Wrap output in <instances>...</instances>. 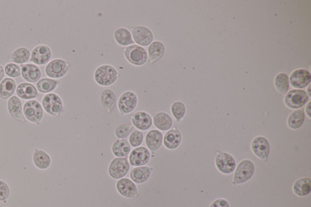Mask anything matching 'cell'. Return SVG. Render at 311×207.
Listing matches in <instances>:
<instances>
[{
    "instance_id": "cell-1",
    "label": "cell",
    "mask_w": 311,
    "mask_h": 207,
    "mask_svg": "<svg viewBox=\"0 0 311 207\" xmlns=\"http://www.w3.org/2000/svg\"><path fill=\"white\" fill-rule=\"evenodd\" d=\"M120 75L117 69L110 64H103L95 69L94 78L95 82L102 87H108L115 84Z\"/></svg>"
},
{
    "instance_id": "cell-2",
    "label": "cell",
    "mask_w": 311,
    "mask_h": 207,
    "mask_svg": "<svg viewBox=\"0 0 311 207\" xmlns=\"http://www.w3.org/2000/svg\"><path fill=\"white\" fill-rule=\"evenodd\" d=\"M124 55L127 61L133 65H144L148 60V53L146 49L137 45H132L124 50Z\"/></svg>"
},
{
    "instance_id": "cell-3",
    "label": "cell",
    "mask_w": 311,
    "mask_h": 207,
    "mask_svg": "<svg viewBox=\"0 0 311 207\" xmlns=\"http://www.w3.org/2000/svg\"><path fill=\"white\" fill-rule=\"evenodd\" d=\"M254 171H255V167L251 160L248 159L242 160L236 169L234 178H233V184H242L248 182L252 177Z\"/></svg>"
},
{
    "instance_id": "cell-4",
    "label": "cell",
    "mask_w": 311,
    "mask_h": 207,
    "mask_svg": "<svg viewBox=\"0 0 311 207\" xmlns=\"http://www.w3.org/2000/svg\"><path fill=\"white\" fill-rule=\"evenodd\" d=\"M130 165L127 157H116L111 162L108 174L114 179H121L128 174Z\"/></svg>"
},
{
    "instance_id": "cell-5",
    "label": "cell",
    "mask_w": 311,
    "mask_h": 207,
    "mask_svg": "<svg viewBox=\"0 0 311 207\" xmlns=\"http://www.w3.org/2000/svg\"><path fill=\"white\" fill-rule=\"evenodd\" d=\"M42 104L46 112L49 115L59 117L63 108V102L58 94L51 93L43 98Z\"/></svg>"
},
{
    "instance_id": "cell-6",
    "label": "cell",
    "mask_w": 311,
    "mask_h": 207,
    "mask_svg": "<svg viewBox=\"0 0 311 207\" xmlns=\"http://www.w3.org/2000/svg\"><path fill=\"white\" fill-rule=\"evenodd\" d=\"M138 103L136 93L130 90L124 92L118 101V108L121 115H128L135 110Z\"/></svg>"
},
{
    "instance_id": "cell-7",
    "label": "cell",
    "mask_w": 311,
    "mask_h": 207,
    "mask_svg": "<svg viewBox=\"0 0 311 207\" xmlns=\"http://www.w3.org/2000/svg\"><path fill=\"white\" fill-rule=\"evenodd\" d=\"M130 32L134 42L140 46H148L154 39V35L152 30L144 26H137L131 27Z\"/></svg>"
},
{
    "instance_id": "cell-8",
    "label": "cell",
    "mask_w": 311,
    "mask_h": 207,
    "mask_svg": "<svg viewBox=\"0 0 311 207\" xmlns=\"http://www.w3.org/2000/svg\"><path fill=\"white\" fill-rule=\"evenodd\" d=\"M25 118L31 122L40 125L43 117V110L40 103L36 100L28 101L23 107Z\"/></svg>"
},
{
    "instance_id": "cell-9",
    "label": "cell",
    "mask_w": 311,
    "mask_h": 207,
    "mask_svg": "<svg viewBox=\"0 0 311 207\" xmlns=\"http://www.w3.org/2000/svg\"><path fill=\"white\" fill-rule=\"evenodd\" d=\"M69 68V62L63 59H55L46 67L45 72L51 78L59 79L65 76Z\"/></svg>"
},
{
    "instance_id": "cell-10",
    "label": "cell",
    "mask_w": 311,
    "mask_h": 207,
    "mask_svg": "<svg viewBox=\"0 0 311 207\" xmlns=\"http://www.w3.org/2000/svg\"><path fill=\"white\" fill-rule=\"evenodd\" d=\"M215 165L220 172L225 175L231 174L236 168L234 158L227 152H220L215 159Z\"/></svg>"
},
{
    "instance_id": "cell-11",
    "label": "cell",
    "mask_w": 311,
    "mask_h": 207,
    "mask_svg": "<svg viewBox=\"0 0 311 207\" xmlns=\"http://www.w3.org/2000/svg\"><path fill=\"white\" fill-rule=\"evenodd\" d=\"M307 93L300 89H293L287 93L284 97L285 104L291 109L300 108L307 103L308 100Z\"/></svg>"
},
{
    "instance_id": "cell-12",
    "label": "cell",
    "mask_w": 311,
    "mask_h": 207,
    "mask_svg": "<svg viewBox=\"0 0 311 207\" xmlns=\"http://www.w3.org/2000/svg\"><path fill=\"white\" fill-rule=\"evenodd\" d=\"M151 154L147 147H139L132 150L129 156V165L133 167H142L149 162Z\"/></svg>"
},
{
    "instance_id": "cell-13",
    "label": "cell",
    "mask_w": 311,
    "mask_h": 207,
    "mask_svg": "<svg viewBox=\"0 0 311 207\" xmlns=\"http://www.w3.org/2000/svg\"><path fill=\"white\" fill-rule=\"evenodd\" d=\"M116 189L121 196L126 198H136L138 196V191L135 183L128 178H122L116 183Z\"/></svg>"
},
{
    "instance_id": "cell-14",
    "label": "cell",
    "mask_w": 311,
    "mask_h": 207,
    "mask_svg": "<svg viewBox=\"0 0 311 207\" xmlns=\"http://www.w3.org/2000/svg\"><path fill=\"white\" fill-rule=\"evenodd\" d=\"M252 150L256 157L260 159L268 160L270 153V146L268 140L263 136L256 137L252 141Z\"/></svg>"
},
{
    "instance_id": "cell-15",
    "label": "cell",
    "mask_w": 311,
    "mask_h": 207,
    "mask_svg": "<svg viewBox=\"0 0 311 207\" xmlns=\"http://www.w3.org/2000/svg\"><path fill=\"white\" fill-rule=\"evenodd\" d=\"M290 83L295 89H304L310 84L311 76L309 71L305 69L295 70L290 76Z\"/></svg>"
},
{
    "instance_id": "cell-16",
    "label": "cell",
    "mask_w": 311,
    "mask_h": 207,
    "mask_svg": "<svg viewBox=\"0 0 311 207\" xmlns=\"http://www.w3.org/2000/svg\"><path fill=\"white\" fill-rule=\"evenodd\" d=\"M131 121L133 126L141 131H147L152 127L153 119L149 113L139 111L131 116Z\"/></svg>"
},
{
    "instance_id": "cell-17",
    "label": "cell",
    "mask_w": 311,
    "mask_h": 207,
    "mask_svg": "<svg viewBox=\"0 0 311 207\" xmlns=\"http://www.w3.org/2000/svg\"><path fill=\"white\" fill-rule=\"evenodd\" d=\"M51 56V51L48 46L40 45L33 50L31 60L35 64L42 65L50 60Z\"/></svg>"
},
{
    "instance_id": "cell-18",
    "label": "cell",
    "mask_w": 311,
    "mask_h": 207,
    "mask_svg": "<svg viewBox=\"0 0 311 207\" xmlns=\"http://www.w3.org/2000/svg\"><path fill=\"white\" fill-rule=\"evenodd\" d=\"M146 143L148 149L155 153L160 148L163 144V134L157 129H152L147 134Z\"/></svg>"
},
{
    "instance_id": "cell-19",
    "label": "cell",
    "mask_w": 311,
    "mask_h": 207,
    "mask_svg": "<svg viewBox=\"0 0 311 207\" xmlns=\"http://www.w3.org/2000/svg\"><path fill=\"white\" fill-rule=\"evenodd\" d=\"M154 168L147 166L134 168L131 170L129 177L134 183L142 184L146 182L151 177Z\"/></svg>"
},
{
    "instance_id": "cell-20",
    "label": "cell",
    "mask_w": 311,
    "mask_h": 207,
    "mask_svg": "<svg viewBox=\"0 0 311 207\" xmlns=\"http://www.w3.org/2000/svg\"><path fill=\"white\" fill-rule=\"evenodd\" d=\"M101 105L108 114L115 110L117 103V95L115 90L106 89L101 93L100 97Z\"/></svg>"
},
{
    "instance_id": "cell-21",
    "label": "cell",
    "mask_w": 311,
    "mask_h": 207,
    "mask_svg": "<svg viewBox=\"0 0 311 207\" xmlns=\"http://www.w3.org/2000/svg\"><path fill=\"white\" fill-rule=\"evenodd\" d=\"M182 141V134L177 128H173L166 133L163 143L166 148L168 149H175L180 146Z\"/></svg>"
},
{
    "instance_id": "cell-22",
    "label": "cell",
    "mask_w": 311,
    "mask_h": 207,
    "mask_svg": "<svg viewBox=\"0 0 311 207\" xmlns=\"http://www.w3.org/2000/svg\"><path fill=\"white\" fill-rule=\"evenodd\" d=\"M148 52H149L148 59L149 62L152 64H154L159 61L164 56L165 52L164 44L160 41H153L148 48Z\"/></svg>"
},
{
    "instance_id": "cell-23",
    "label": "cell",
    "mask_w": 311,
    "mask_h": 207,
    "mask_svg": "<svg viewBox=\"0 0 311 207\" xmlns=\"http://www.w3.org/2000/svg\"><path fill=\"white\" fill-rule=\"evenodd\" d=\"M33 164L40 170H46L51 166V158L44 150L35 149L32 156Z\"/></svg>"
},
{
    "instance_id": "cell-24",
    "label": "cell",
    "mask_w": 311,
    "mask_h": 207,
    "mask_svg": "<svg viewBox=\"0 0 311 207\" xmlns=\"http://www.w3.org/2000/svg\"><path fill=\"white\" fill-rule=\"evenodd\" d=\"M154 123L159 130L166 131L172 128L173 119L168 113L159 112L156 114L154 117Z\"/></svg>"
},
{
    "instance_id": "cell-25",
    "label": "cell",
    "mask_w": 311,
    "mask_h": 207,
    "mask_svg": "<svg viewBox=\"0 0 311 207\" xmlns=\"http://www.w3.org/2000/svg\"><path fill=\"white\" fill-rule=\"evenodd\" d=\"M111 150L117 157H126L130 153L131 147L126 139H118L113 142Z\"/></svg>"
},
{
    "instance_id": "cell-26",
    "label": "cell",
    "mask_w": 311,
    "mask_h": 207,
    "mask_svg": "<svg viewBox=\"0 0 311 207\" xmlns=\"http://www.w3.org/2000/svg\"><path fill=\"white\" fill-rule=\"evenodd\" d=\"M7 108L11 117L19 121H24L22 112V104L20 100L16 96L12 97L7 102Z\"/></svg>"
},
{
    "instance_id": "cell-27",
    "label": "cell",
    "mask_w": 311,
    "mask_h": 207,
    "mask_svg": "<svg viewBox=\"0 0 311 207\" xmlns=\"http://www.w3.org/2000/svg\"><path fill=\"white\" fill-rule=\"evenodd\" d=\"M114 38L118 45L127 46L133 45L134 40L130 31L125 28H119L114 33Z\"/></svg>"
},
{
    "instance_id": "cell-28",
    "label": "cell",
    "mask_w": 311,
    "mask_h": 207,
    "mask_svg": "<svg viewBox=\"0 0 311 207\" xmlns=\"http://www.w3.org/2000/svg\"><path fill=\"white\" fill-rule=\"evenodd\" d=\"M22 76L23 79L28 82L34 83L38 81L41 77V71L34 64H28L22 65Z\"/></svg>"
},
{
    "instance_id": "cell-29",
    "label": "cell",
    "mask_w": 311,
    "mask_h": 207,
    "mask_svg": "<svg viewBox=\"0 0 311 207\" xmlns=\"http://www.w3.org/2000/svg\"><path fill=\"white\" fill-rule=\"evenodd\" d=\"M293 191L295 195L303 197L309 195L311 191V180L309 177L299 178L294 183Z\"/></svg>"
},
{
    "instance_id": "cell-30",
    "label": "cell",
    "mask_w": 311,
    "mask_h": 207,
    "mask_svg": "<svg viewBox=\"0 0 311 207\" xmlns=\"http://www.w3.org/2000/svg\"><path fill=\"white\" fill-rule=\"evenodd\" d=\"M17 94L21 99L29 100L37 97L38 92L33 85L23 83L17 87Z\"/></svg>"
},
{
    "instance_id": "cell-31",
    "label": "cell",
    "mask_w": 311,
    "mask_h": 207,
    "mask_svg": "<svg viewBox=\"0 0 311 207\" xmlns=\"http://www.w3.org/2000/svg\"><path fill=\"white\" fill-rule=\"evenodd\" d=\"M16 89V83L14 80L6 78L0 84V97L2 100H6L11 97Z\"/></svg>"
},
{
    "instance_id": "cell-32",
    "label": "cell",
    "mask_w": 311,
    "mask_h": 207,
    "mask_svg": "<svg viewBox=\"0 0 311 207\" xmlns=\"http://www.w3.org/2000/svg\"><path fill=\"white\" fill-rule=\"evenodd\" d=\"M305 120V113L303 110L295 111L290 115L287 120V125L293 129H299Z\"/></svg>"
},
{
    "instance_id": "cell-33",
    "label": "cell",
    "mask_w": 311,
    "mask_h": 207,
    "mask_svg": "<svg viewBox=\"0 0 311 207\" xmlns=\"http://www.w3.org/2000/svg\"><path fill=\"white\" fill-rule=\"evenodd\" d=\"M60 83L56 80L49 79H43L39 80L37 88L39 91L42 93H48L55 89Z\"/></svg>"
},
{
    "instance_id": "cell-34",
    "label": "cell",
    "mask_w": 311,
    "mask_h": 207,
    "mask_svg": "<svg viewBox=\"0 0 311 207\" xmlns=\"http://www.w3.org/2000/svg\"><path fill=\"white\" fill-rule=\"evenodd\" d=\"M275 85H276V89L279 92L282 94H286L289 87L288 77L284 73L277 75L276 80H275Z\"/></svg>"
},
{
    "instance_id": "cell-35",
    "label": "cell",
    "mask_w": 311,
    "mask_h": 207,
    "mask_svg": "<svg viewBox=\"0 0 311 207\" xmlns=\"http://www.w3.org/2000/svg\"><path fill=\"white\" fill-rule=\"evenodd\" d=\"M30 58V51L26 48H20L13 52L11 60L16 63H23Z\"/></svg>"
},
{
    "instance_id": "cell-36",
    "label": "cell",
    "mask_w": 311,
    "mask_h": 207,
    "mask_svg": "<svg viewBox=\"0 0 311 207\" xmlns=\"http://www.w3.org/2000/svg\"><path fill=\"white\" fill-rule=\"evenodd\" d=\"M171 111L176 120L180 121L185 117L186 113V106L183 102H175L171 107Z\"/></svg>"
},
{
    "instance_id": "cell-37",
    "label": "cell",
    "mask_w": 311,
    "mask_h": 207,
    "mask_svg": "<svg viewBox=\"0 0 311 207\" xmlns=\"http://www.w3.org/2000/svg\"><path fill=\"white\" fill-rule=\"evenodd\" d=\"M133 125L128 123L121 124L115 129V136L119 139H125L130 135L133 129Z\"/></svg>"
},
{
    "instance_id": "cell-38",
    "label": "cell",
    "mask_w": 311,
    "mask_h": 207,
    "mask_svg": "<svg viewBox=\"0 0 311 207\" xmlns=\"http://www.w3.org/2000/svg\"><path fill=\"white\" fill-rule=\"evenodd\" d=\"M144 134L143 132L139 130H134L129 136V143L131 147H139L141 146L144 141Z\"/></svg>"
},
{
    "instance_id": "cell-39",
    "label": "cell",
    "mask_w": 311,
    "mask_h": 207,
    "mask_svg": "<svg viewBox=\"0 0 311 207\" xmlns=\"http://www.w3.org/2000/svg\"><path fill=\"white\" fill-rule=\"evenodd\" d=\"M5 72L7 76L11 77H18L20 76V66L14 63H9L5 67Z\"/></svg>"
},
{
    "instance_id": "cell-40",
    "label": "cell",
    "mask_w": 311,
    "mask_h": 207,
    "mask_svg": "<svg viewBox=\"0 0 311 207\" xmlns=\"http://www.w3.org/2000/svg\"><path fill=\"white\" fill-rule=\"evenodd\" d=\"M10 196V188L4 180H0V201L5 202Z\"/></svg>"
},
{
    "instance_id": "cell-41",
    "label": "cell",
    "mask_w": 311,
    "mask_h": 207,
    "mask_svg": "<svg viewBox=\"0 0 311 207\" xmlns=\"http://www.w3.org/2000/svg\"><path fill=\"white\" fill-rule=\"evenodd\" d=\"M210 207H229V204L224 199H219L214 202Z\"/></svg>"
},
{
    "instance_id": "cell-42",
    "label": "cell",
    "mask_w": 311,
    "mask_h": 207,
    "mask_svg": "<svg viewBox=\"0 0 311 207\" xmlns=\"http://www.w3.org/2000/svg\"><path fill=\"white\" fill-rule=\"evenodd\" d=\"M4 76V71L3 68L0 65V82L3 79Z\"/></svg>"
},
{
    "instance_id": "cell-43",
    "label": "cell",
    "mask_w": 311,
    "mask_h": 207,
    "mask_svg": "<svg viewBox=\"0 0 311 207\" xmlns=\"http://www.w3.org/2000/svg\"><path fill=\"white\" fill-rule=\"evenodd\" d=\"M306 111H307L308 116L311 118V102L308 103L307 108H306Z\"/></svg>"
},
{
    "instance_id": "cell-44",
    "label": "cell",
    "mask_w": 311,
    "mask_h": 207,
    "mask_svg": "<svg viewBox=\"0 0 311 207\" xmlns=\"http://www.w3.org/2000/svg\"><path fill=\"white\" fill-rule=\"evenodd\" d=\"M310 89H311V87L310 86L309 87H308V95H309V96H311Z\"/></svg>"
}]
</instances>
